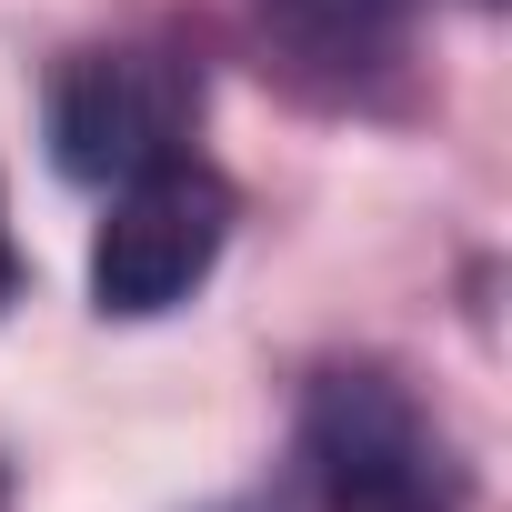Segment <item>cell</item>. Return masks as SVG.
<instances>
[{
	"instance_id": "obj_1",
	"label": "cell",
	"mask_w": 512,
	"mask_h": 512,
	"mask_svg": "<svg viewBox=\"0 0 512 512\" xmlns=\"http://www.w3.org/2000/svg\"><path fill=\"white\" fill-rule=\"evenodd\" d=\"M302 472L332 512H462V442L382 362H332L302 392Z\"/></svg>"
},
{
	"instance_id": "obj_2",
	"label": "cell",
	"mask_w": 512,
	"mask_h": 512,
	"mask_svg": "<svg viewBox=\"0 0 512 512\" xmlns=\"http://www.w3.org/2000/svg\"><path fill=\"white\" fill-rule=\"evenodd\" d=\"M201 131V71L161 41L71 51L51 71V161L91 191H121L161 161H191Z\"/></svg>"
},
{
	"instance_id": "obj_3",
	"label": "cell",
	"mask_w": 512,
	"mask_h": 512,
	"mask_svg": "<svg viewBox=\"0 0 512 512\" xmlns=\"http://www.w3.org/2000/svg\"><path fill=\"white\" fill-rule=\"evenodd\" d=\"M231 181L201 171V161H161L141 181L111 191V221L91 241V302L111 322H151L171 302H191L221 262V241H231Z\"/></svg>"
},
{
	"instance_id": "obj_4",
	"label": "cell",
	"mask_w": 512,
	"mask_h": 512,
	"mask_svg": "<svg viewBox=\"0 0 512 512\" xmlns=\"http://www.w3.org/2000/svg\"><path fill=\"white\" fill-rule=\"evenodd\" d=\"M251 21L302 81H362L402 51L412 0H251Z\"/></svg>"
},
{
	"instance_id": "obj_5",
	"label": "cell",
	"mask_w": 512,
	"mask_h": 512,
	"mask_svg": "<svg viewBox=\"0 0 512 512\" xmlns=\"http://www.w3.org/2000/svg\"><path fill=\"white\" fill-rule=\"evenodd\" d=\"M21 292V241H11V211H0V302Z\"/></svg>"
},
{
	"instance_id": "obj_6",
	"label": "cell",
	"mask_w": 512,
	"mask_h": 512,
	"mask_svg": "<svg viewBox=\"0 0 512 512\" xmlns=\"http://www.w3.org/2000/svg\"><path fill=\"white\" fill-rule=\"evenodd\" d=\"M231 512H292V502H231Z\"/></svg>"
},
{
	"instance_id": "obj_7",
	"label": "cell",
	"mask_w": 512,
	"mask_h": 512,
	"mask_svg": "<svg viewBox=\"0 0 512 512\" xmlns=\"http://www.w3.org/2000/svg\"><path fill=\"white\" fill-rule=\"evenodd\" d=\"M0 512H11V472H0Z\"/></svg>"
}]
</instances>
